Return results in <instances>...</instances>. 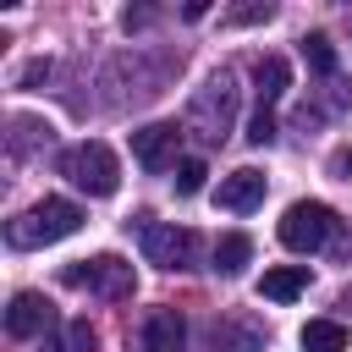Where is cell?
<instances>
[{"label": "cell", "instance_id": "21", "mask_svg": "<svg viewBox=\"0 0 352 352\" xmlns=\"http://www.w3.org/2000/svg\"><path fill=\"white\" fill-rule=\"evenodd\" d=\"M330 170H336V176H341V182H352V148H341V154H336V160H330Z\"/></svg>", "mask_w": 352, "mask_h": 352}, {"label": "cell", "instance_id": "5", "mask_svg": "<svg viewBox=\"0 0 352 352\" xmlns=\"http://www.w3.org/2000/svg\"><path fill=\"white\" fill-rule=\"evenodd\" d=\"M231 116H236V82H231V72H214V77L198 88L187 126H192L204 143H220V138L231 132Z\"/></svg>", "mask_w": 352, "mask_h": 352}, {"label": "cell", "instance_id": "13", "mask_svg": "<svg viewBox=\"0 0 352 352\" xmlns=\"http://www.w3.org/2000/svg\"><path fill=\"white\" fill-rule=\"evenodd\" d=\"M302 352H346V330L336 319H308L302 324Z\"/></svg>", "mask_w": 352, "mask_h": 352}, {"label": "cell", "instance_id": "3", "mask_svg": "<svg viewBox=\"0 0 352 352\" xmlns=\"http://www.w3.org/2000/svg\"><path fill=\"white\" fill-rule=\"evenodd\" d=\"M60 280H66L72 292L110 297V302L132 297V286H138V275H132V264H126L121 253H94V258H77V264H66V270H60Z\"/></svg>", "mask_w": 352, "mask_h": 352}, {"label": "cell", "instance_id": "16", "mask_svg": "<svg viewBox=\"0 0 352 352\" xmlns=\"http://www.w3.org/2000/svg\"><path fill=\"white\" fill-rule=\"evenodd\" d=\"M302 60H308L319 77H336V66H341V60H336V44H330L324 33H308V38H302Z\"/></svg>", "mask_w": 352, "mask_h": 352}, {"label": "cell", "instance_id": "7", "mask_svg": "<svg viewBox=\"0 0 352 352\" xmlns=\"http://www.w3.org/2000/svg\"><path fill=\"white\" fill-rule=\"evenodd\" d=\"M176 143H182V126L176 121H148L132 132V160L143 170H165V165H182L176 160Z\"/></svg>", "mask_w": 352, "mask_h": 352}, {"label": "cell", "instance_id": "12", "mask_svg": "<svg viewBox=\"0 0 352 352\" xmlns=\"http://www.w3.org/2000/svg\"><path fill=\"white\" fill-rule=\"evenodd\" d=\"M253 82H258V110H270V104L292 88V66H286V55H264V60H253Z\"/></svg>", "mask_w": 352, "mask_h": 352}, {"label": "cell", "instance_id": "1", "mask_svg": "<svg viewBox=\"0 0 352 352\" xmlns=\"http://www.w3.org/2000/svg\"><path fill=\"white\" fill-rule=\"evenodd\" d=\"M77 226H82V209H77L72 198H44V204L22 209V214L6 226V242H11V248H50V242L72 236Z\"/></svg>", "mask_w": 352, "mask_h": 352}, {"label": "cell", "instance_id": "9", "mask_svg": "<svg viewBox=\"0 0 352 352\" xmlns=\"http://www.w3.org/2000/svg\"><path fill=\"white\" fill-rule=\"evenodd\" d=\"M138 346L143 352H182L187 346V324L176 308H148L143 324H138Z\"/></svg>", "mask_w": 352, "mask_h": 352}, {"label": "cell", "instance_id": "19", "mask_svg": "<svg viewBox=\"0 0 352 352\" xmlns=\"http://www.w3.org/2000/svg\"><path fill=\"white\" fill-rule=\"evenodd\" d=\"M44 77H50V60H28V66L16 72V82H22V88H33V82H44Z\"/></svg>", "mask_w": 352, "mask_h": 352}, {"label": "cell", "instance_id": "18", "mask_svg": "<svg viewBox=\"0 0 352 352\" xmlns=\"http://www.w3.org/2000/svg\"><path fill=\"white\" fill-rule=\"evenodd\" d=\"M248 143H258V148L275 143V116H270V110H258V116L248 121Z\"/></svg>", "mask_w": 352, "mask_h": 352}, {"label": "cell", "instance_id": "20", "mask_svg": "<svg viewBox=\"0 0 352 352\" xmlns=\"http://www.w3.org/2000/svg\"><path fill=\"white\" fill-rule=\"evenodd\" d=\"M275 11L270 6H242V11H231V22H270Z\"/></svg>", "mask_w": 352, "mask_h": 352}, {"label": "cell", "instance_id": "6", "mask_svg": "<svg viewBox=\"0 0 352 352\" xmlns=\"http://www.w3.org/2000/svg\"><path fill=\"white\" fill-rule=\"evenodd\" d=\"M275 236H280L292 253H319V248L336 236V209L319 204V198H302V204H292V209L280 214Z\"/></svg>", "mask_w": 352, "mask_h": 352}, {"label": "cell", "instance_id": "4", "mask_svg": "<svg viewBox=\"0 0 352 352\" xmlns=\"http://www.w3.org/2000/svg\"><path fill=\"white\" fill-rule=\"evenodd\" d=\"M138 248H143V258L148 264H160V270H192V258H198V236L187 231V226H176V220H138Z\"/></svg>", "mask_w": 352, "mask_h": 352}, {"label": "cell", "instance_id": "14", "mask_svg": "<svg viewBox=\"0 0 352 352\" xmlns=\"http://www.w3.org/2000/svg\"><path fill=\"white\" fill-rule=\"evenodd\" d=\"M253 258V236H242V231H231V236H220L214 242V270H226V275H236L242 264Z\"/></svg>", "mask_w": 352, "mask_h": 352}, {"label": "cell", "instance_id": "2", "mask_svg": "<svg viewBox=\"0 0 352 352\" xmlns=\"http://www.w3.org/2000/svg\"><path fill=\"white\" fill-rule=\"evenodd\" d=\"M60 176H66L77 192H88V198H110V192L121 187V165H116L110 143H99V138L72 143V148L60 154Z\"/></svg>", "mask_w": 352, "mask_h": 352}, {"label": "cell", "instance_id": "11", "mask_svg": "<svg viewBox=\"0 0 352 352\" xmlns=\"http://www.w3.org/2000/svg\"><path fill=\"white\" fill-rule=\"evenodd\" d=\"M302 292H308V264H275L258 280V297H270V302H292Z\"/></svg>", "mask_w": 352, "mask_h": 352}, {"label": "cell", "instance_id": "17", "mask_svg": "<svg viewBox=\"0 0 352 352\" xmlns=\"http://www.w3.org/2000/svg\"><path fill=\"white\" fill-rule=\"evenodd\" d=\"M204 176H209V165H204V160H182V165H176V192H182V198L204 192Z\"/></svg>", "mask_w": 352, "mask_h": 352}, {"label": "cell", "instance_id": "8", "mask_svg": "<svg viewBox=\"0 0 352 352\" xmlns=\"http://www.w3.org/2000/svg\"><path fill=\"white\" fill-rule=\"evenodd\" d=\"M6 330H11L16 341H28V336H50V330H55V308H50L38 292H16L11 308H6Z\"/></svg>", "mask_w": 352, "mask_h": 352}, {"label": "cell", "instance_id": "15", "mask_svg": "<svg viewBox=\"0 0 352 352\" xmlns=\"http://www.w3.org/2000/svg\"><path fill=\"white\" fill-rule=\"evenodd\" d=\"M50 352H99V336H94L88 319H72V324L50 341Z\"/></svg>", "mask_w": 352, "mask_h": 352}, {"label": "cell", "instance_id": "10", "mask_svg": "<svg viewBox=\"0 0 352 352\" xmlns=\"http://www.w3.org/2000/svg\"><path fill=\"white\" fill-rule=\"evenodd\" d=\"M214 204L220 209H231V214H248V209H258L264 204V170H231V176H220V187H214Z\"/></svg>", "mask_w": 352, "mask_h": 352}]
</instances>
